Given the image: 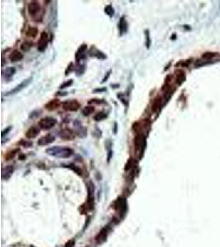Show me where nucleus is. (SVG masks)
Here are the masks:
<instances>
[{
    "mask_svg": "<svg viewBox=\"0 0 220 247\" xmlns=\"http://www.w3.org/2000/svg\"><path fill=\"white\" fill-rule=\"evenodd\" d=\"M46 153L50 156H54L57 157H61V158H67L69 157L71 155H73V151L68 147H59V146H55L47 148L46 150Z\"/></svg>",
    "mask_w": 220,
    "mask_h": 247,
    "instance_id": "nucleus-1",
    "label": "nucleus"
},
{
    "mask_svg": "<svg viewBox=\"0 0 220 247\" xmlns=\"http://www.w3.org/2000/svg\"><path fill=\"white\" fill-rule=\"evenodd\" d=\"M145 147H146L145 136L142 133H138L134 139V148H135V152L137 153H139V155L141 156V157H143V154L144 153Z\"/></svg>",
    "mask_w": 220,
    "mask_h": 247,
    "instance_id": "nucleus-2",
    "label": "nucleus"
},
{
    "mask_svg": "<svg viewBox=\"0 0 220 247\" xmlns=\"http://www.w3.org/2000/svg\"><path fill=\"white\" fill-rule=\"evenodd\" d=\"M57 120L54 118V117H44L42 118L39 122V127L42 129L47 130V129H50L53 127H55L57 124Z\"/></svg>",
    "mask_w": 220,
    "mask_h": 247,
    "instance_id": "nucleus-3",
    "label": "nucleus"
},
{
    "mask_svg": "<svg viewBox=\"0 0 220 247\" xmlns=\"http://www.w3.org/2000/svg\"><path fill=\"white\" fill-rule=\"evenodd\" d=\"M41 10L42 8L40 7V3L36 1H32L28 5V13L34 19L36 17H39V15L42 17V15L40 14Z\"/></svg>",
    "mask_w": 220,
    "mask_h": 247,
    "instance_id": "nucleus-4",
    "label": "nucleus"
},
{
    "mask_svg": "<svg viewBox=\"0 0 220 247\" xmlns=\"http://www.w3.org/2000/svg\"><path fill=\"white\" fill-rule=\"evenodd\" d=\"M32 81V77L25 79V80H23L22 83H20L18 85L16 86L14 88H13L11 91H9V92H8L5 93V96H13V95H15V94H17V93H18L19 92H21V91H22V89H24L26 87H27V86L29 85V84L31 83Z\"/></svg>",
    "mask_w": 220,
    "mask_h": 247,
    "instance_id": "nucleus-5",
    "label": "nucleus"
},
{
    "mask_svg": "<svg viewBox=\"0 0 220 247\" xmlns=\"http://www.w3.org/2000/svg\"><path fill=\"white\" fill-rule=\"evenodd\" d=\"M62 106L64 110L76 111L80 108V103L77 100H68L63 101Z\"/></svg>",
    "mask_w": 220,
    "mask_h": 247,
    "instance_id": "nucleus-6",
    "label": "nucleus"
},
{
    "mask_svg": "<svg viewBox=\"0 0 220 247\" xmlns=\"http://www.w3.org/2000/svg\"><path fill=\"white\" fill-rule=\"evenodd\" d=\"M48 46V35L46 32H42L38 41V50L40 52L45 51Z\"/></svg>",
    "mask_w": 220,
    "mask_h": 247,
    "instance_id": "nucleus-7",
    "label": "nucleus"
},
{
    "mask_svg": "<svg viewBox=\"0 0 220 247\" xmlns=\"http://www.w3.org/2000/svg\"><path fill=\"white\" fill-rule=\"evenodd\" d=\"M59 137L63 140H73L75 139V133L70 129H63L59 133Z\"/></svg>",
    "mask_w": 220,
    "mask_h": 247,
    "instance_id": "nucleus-8",
    "label": "nucleus"
},
{
    "mask_svg": "<svg viewBox=\"0 0 220 247\" xmlns=\"http://www.w3.org/2000/svg\"><path fill=\"white\" fill-rule=\"evenodd\" d=\"M55 140V137L52 134H46L43 137H41L38 140V145L39 146H46L51 143H53Z\"/></svg>",
    "mask_w": 220,
    "mask_h": 247,
    "instance_id": "nucleus-9",
    "label": "nucleus"
},
{
    "mask_svg": "<svg viewBox=\"0 0 220 247\" xmlns=\"http://www.w3.org/2000/svg\"><path fill=\"white\" fill-rule=\"evenodd\" d=\"M87 46L86 44H83L81 46L79 47L78 51L75 54V60H76V62L79 63L83 59L85 58V52L87 51Z\"/></svg>",
    "mask_w": 220,
    "mask_h": 247,
    "instance_id": "nucleus-10",
    "label": "nucleus"
},
{
    "mask_svg": "<svg viewBox=\"0 0 220 247\" xmlns=\"http://www.w3.org/2000/svg\"><path fill=\"white\" fill-rule=\"evenodd\" d=\"M60 100L59 99H53V100H50L47 104H46L45 107L46 110L52 111V110H55L60 106Z\"/></svg>",
    "mask_w": 220,
    "mask_h": 247,
    "instance_id": "nucleus-11",
    "label": "nucleus"
},
{
    "mask_svg": "<svg viewBox=\"0 0 220 247\" xmlns=\"http://www.w3.org/2000/svg\"><path fill=\"white\" fill-rule=\"evenodd\" d=\"M23 59V55L19 51V50H13L10 55H9V59L10 61L13 62V63H16V62L21 61L22 59Z\"/></svg>",
    "mask_w": 220,
    "mask_h": 247,
    "instance_id": "nucleus-12",
    "label": "nucleus"
},
{
    "mask_svg": "<svg viewBox=\"0 0 220 247\" xmlns=\"http://www.w3.org/2000/svg\"><path fill=\"white\" fill-rule=\"evenodd\" d=\"M40 133V129H38L37 127H31L26 133V137L27 139H34L36 138L38 134Z\"/></svg>",
    "mask_w": 220,
    "mask_h": 247,
    "instance_id": "nucleus-13",
    "label": "nucleus"
},
{
    "mask_svg": "<svg viewBox=\"0 0 220 247\" xmlns=\"http://www.w3.org/2000/svg\"><path fill=\"white\" fill-rule=\"evenodd\" d=\"M118 27L120 35H123L124 33H126L127 29H128V25H127V22H126V18L124 17H120V19L119 21Z\"/></svg>",
    "mask_w": 220,
    "mask_h": 247,
    "instance_id": "nucleus-14",
    "label": "nucleus"
},
{
    "mask_svg": "<svg viewBox=\"0 0 220 247\" xmlns=\"http://www.w3.org/2000/svg\"><path fill=\"white\" fill-rule=\"evenodd\" d=\"M108 233V227H104L102 231L100 232V233L96 236V240L97 241V243H102L103 241H105V240L106 239V236Z\"/></svg>",
    "mask_w": 220,
    "mask_h": 247,
    "instance_id": "nucleus-15",
    "label": "nucleus"
},
{
    "mask_svg": "<svg viewBox=\"0 0 220 247\" xmlns=\"http://www.w3.org/2000/svg\"><path fill=\"white\" fill-rule=\"evenodd\" d=\"M13 172V167L11 166H7V167L3 168L2 170V177H3V179H8L11 176Z\"/></svg>",
    "mask_w": 220,
    "mask_h": 247,
    "instance_id": "nucleus-16",
    "label": "nucleus"
},
{
    "mask_svg": "<svg viewBox=\"0 0 220 247\" xmlns=\"http://www.w3.org/2000/svg\"><path fill=\"white\" fill-rule=\"evenodd\" d=\"M161 103H162V100H161V98L160 97H156L155 100H153V106H152V110H153V112H157L159 108L161 107Z\"/></svg>",
    "mask_w": 220,
    "mask_h": 247,
    "instance_id": "nucleus-17",
    "label": "nucleus"
},
{
    "mask_svg": "<svg viewBox=\"0 0 220 247\" xmlns=\"http://www.w3.org/2000/svg\"><path fill=\"white\" fill-rule=\"evenodd\" d=\"M16 73V69L13 68V67H9V68H7L4 71H3V76L7 77H10L12 76H13Z\"/></svg>",
    "mask_w": 220,
    "mask_h": 247,
    "instance_id": "nucleus-18",
    "label": "nucleus"
},
{
    "mask_svg": "<svg viewBox=\"0 0 220 247\" xmlns=\"http://www.w3.org/2000/svg\"><path fill=\"white\" fill-rule=\"evenodd\" d=\"M91 52V51H90ZM92 56L93 57H96L97 59H106V55L105 54H103L102 51H100L99 50H93V52L92 53H90Z\"/></svg>",
    "mask_w": 220,
    "mask_h": 247,
    "instance_id": "nucleus-19",
    "label": "nucleus"
},
{
    "mask_svg": "<svg viewBox=\"0 0 220 247\" xmlns=\"http://www.w3.org/2000/svg\"><path fill=\"white\" fill-rule=\"evenodd\" d=\"M38 34V29L36 27H29L26 32V35L29 37H36Z\"/></svg>",
    "mask_w": 220,
    "mask_h": 247,
    "instance_id": "nucleus-20",
    "label": "nucleus"
},
{
    "mask_svg": "<svg viewBox=\"0 0 220 247\" xmlns=\"http://www.w3.org/2000/svg\"><path fill=\"white\" fill-rule=\"evenodd\" d=\"M95 111L94 106H86L82 110V114L84 116H88L90 115H92L93 112Z\"/></svg>",
    "mask_w": 220,
    "mask_h": 247,
    "instance_id": "nucleus-21",
    "label": "nucleus"
},
{
    "mask_svg": "<svg viewBox=\"0 0 220 247\" xmlns=\"http://www.w3.org/2000/svg\"><path fill=\"white\" fill-rule=\"evenodd\" d=\"M106 117H107L106 113H105V112H103V111H101V112L97 113L96 116H94L93 119H94V120H96V121H102L103 120H105Z\"/></svg>",
    "mask_w": 220,
    "mask_h": 247,
    "instance_id": "nucleus-22",
    "label": "nucleus"
},
{
    "mask_svg": "<svg viewBox=\"0 0 220 247\" xmlns=\"http://www.w3.org/2000/svg\"><path fill=\"white\" fill-rule=\"evenodd\" d=\"M19 152H20V148H16V149H14V150L10 151V152L8 153L7 155H6V159H7V160L13 159V158L15 157V155H16L17 153H19Z\"/></svg>",
    "mask_w": 220,
    "mask_h": 247,
    "instance_id": "nucleus-23",
    "label": "nucleus"
},
{
    "mask_svg": "<svg viewBox=\"0 0 220 247\" xmlns=\"http://www.w3.org/2000/svg\"><path fill=\"white\" fill-rule=\"evenodd\" d=\"M105 13L106 15H108L110 17H112L114 14H115V10L113 7L111 5H107L106 8H105Z\"/></svg>",
    "mask_w": 220,
    "mask_h": 247,
    "instance_id": "nucleus-24",
    "label": "nucleus"
},
{
    "mask_svg": "<svg viewBox=\"0 0 220 247\" xmlns=\"http://www.w3.org/2000/svg\"><path fill=\"white\" fill-rule=\"evenodd\" d=\"M145 33V36H146V40H145V45H146V47L147 49H149L150 45H151V40H150V36H149V30H146L144 31Z\"/></svg>",
    "mask_w": 220,
    "mask_h": 247,
    "instance_id": "nucleus-25",
    "label": "nucleus"
},
{
    "mask_svg": "<svg viewBox=\"0 0 220 247\" xmlns=\"http://www.w3.org/2000/svg\"><path fill=\"white\" fill-rule=\"evenodd\" d=\"M73 79H69V80H68V81L63 83V84L59 87V89H60V90H63V89H65V88H67V87H69L73 84Z\"/></svg>",
    "mask_w": 220,
    "mask_h": 247,
    "instance_id": "nucleus-26",
    "label": "nucleus"
},
{
    "mask_svg": "<svg viewBox=\"0 0 220 247\" xmlns=\"http://www.w3.org/2000/svg\"><path fill=\"white\" fill-rule=\"evenodd\" d=\"M32 46V42H24L23 44L22 45V50H23L24 51H27V50H29L31 49Z\"/></svg>",
    "mask_w": 220,
    "mask_h": 247,
    "instance_id": "nucleus-27",
    "label": "nucleus"
},
{
    "mask_svg": "<svg viewBox=\"0 0 220 247\" xmlns=\"http://www.w3.org/2000/svg\"><path fill=\"white\" fill-rule=\"evenodd\" d=\"M78 69L79 70H76V71H75V72H76V74H77L78 76H80V75H82V74L84 73V71H85V67H84V65H80Z\"/></svg>",
    "mask_w": 220,
    "mask_h": 247,
    "instance_id": "nucleus-28",
    "label": "nucleus"
},
{
    "mask_svg": "<svg viewBox=\"0 0 220 247\" xmlns=\"http://www.w3.org/2000/svg\"><path fill=\"white\" fill-rule=\"evenodd\" d=\"M11 129H12V126H9V127L6 128V129H5L2 132V139H3V138H4V136H6L8 133L11 131Z\"/></svg>",
    "mask_w": 220,
    "mask_h": 247,
    "instance_id": "nucleus-29",
    "label": "nucleus"
},
{
    "mask_svg": "<svg viewBox=\"0 0 220 247\" xmlns=\"http://www.w3.org/2000/svg\"><path fill=\"white\" fill-rule=\"evenodd\" d=\"M74 246V240H69L65 245H64V247H73Z\"/></svg>",
    "mask_w": 220,
    "mask_h": 247,
    "instance_id": "nucleus-30",
    "label": "nucleus"
},
{
    "mask_svg": "<svg viewBox=\"0 0 220 247\" xmlns=\"http://www.w3.org/2000/svg\"><path fill=\"white\" fill-rule=\"evenodd\" d=\"M110 73H111V70H110V71H108V73H106V75H105V77H104V78L102 79V83H104L106 81H107L108 80V78H109V77H110Z\"/></svg>",
    "mask_w": 220,
    "mask_h": 247,
    "instance_id": "nucleus-31",
    "label": "nucleus"
},
{
    "mask_svg": "<svg viewBox=\"0 0 220 247\" xmlns=\"http://www.w3.org/2000/svg\"><path fill=\"white\" fill-rule=\"evenodd\" d=\"M105 91H106V87H102V88H98V89H96V90H94V91H93V92L94 93L103 92H105Z\"/></svg>",
    "mask_w": 220,
    "mask_h": 247,
    "instance_id": "nucleus-32",
    "label": "nucleus"
},
{
    "mask_svg": "<svg viewBox=\"0 0 220 247\" xmlns=\"http://www.w3.org/2000/svg\"><path fill=\"white\" fill-rule=\"evenodd\" d=\"M73 66V63H71L69 65V67H68V69H67V70L65 71V75H68V74H69V73H70L71 71H72V69H70V68H72Z\"/></svg>",
    "mask_w": 220,
    "mask_h": 247,
    "instance_id": "nucleus-33",
    "label": "nucleus"
},
{
    "mask_svg": "<svg viewBox=\"0 0 220 247\" xmlns=\"http://www.w3.org/2000/svg\"><path fill=\"white\" fill-rule=\"evenodd\" d=\"M56 95H60L61 96H64L67 95V92H59L56 93Z\"/></svg>",
    "mask_w": 220,
    "mask_h": 247,
    "instance_id": "nucleus-34",
    "label": "nucleus"
},
{
    "mask_svg": "<svg viewBox=\"0 0 220 247\" xmlns=\"http://www.w3.org/2000/svg\"><path fill=\"white\" fill-rule=\"evenodd\" d=\"M116 128H117V124H115V133H116Z\"/></svg>",
    "mask_w": 220,
    "mask_h": 247,
    "instance_id": "nucleus-35",
    "label": "nucleus"
}]
</instances>
